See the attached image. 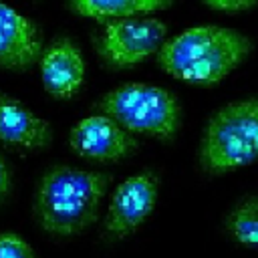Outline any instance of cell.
I'll use <instances>...</instances> for the list:
<instances>
[{
	"label": "cell",
	"instance_id": "6da1fadb",
	"mask_svg": "<svg viewBox=\"0 0 258 258\" xmlns=\"http://www.w3.org/2000/svg\"><path fill=\"white\" fill-rule=\"evenodd\" d=\"M252 52V40L236 28L202 24L185 28L157 50V64L189 85L214 87Z\"/></svg>",
	"mask_w": 258,
	"mask_h": 258
},
{
	"label": "cell",
	"instance_id": "7a4b0ae2",
	"mask_svg": "<svg viewBox=\"0 0 258 258\" xmlns=\"http://www.w3.org/2000/svg\"><path fill=\"white\" fill-rule=\"evenodd\" d=\"M109 181L107 173L64 165L46 171L34 198L40 228L56 236H71L89 228L99 216Z\"/></svg>",
	"mask_w": 258,
	"mask_h": 258
},
{
	"label": "cell",
	"instance_id": "3957f363",
	"mask_svg": "<svg viewBox=\"0 0 258 258\" xmlns=\"http://www.w3.org/2000/svg\"><path fill=\"white\" fill-rule=\"evenodd\" d=\"M258 159V99L232 101L218 109L202 137L200 161L208 173H226Z\"/></svg>",
	"mask_w": 258,
	"mask_h": 258
},
{
	"label": "cell",
	"instance_id": "277c9868",
	"mask_svg": "<svg viewBox=\"0 0 258 258\" xmlns=\"http://www.w3.org/2000/svg\"><path fill=\"white\" fill-rule=\"evenodd\" d=\"M97 107L131 133L171 139L179 129V103L173 93L157 85H121L103 95Z\"/></svg>",
	"mask_w": 258,
	"mask_h": 258
},
{
	"label": "cell",
	"instance_id": "5b68a950",
	"mask_svg": "<svg viewBox=\"0 0 258 258\" xmlns=\"http://www.w3.org/2000/svg\"><path fill=\"white\" fill-rule=\"evenodd\" d=\"M167 36V24L155 16H125L103 22L99 54L115 69H131L157 54Z\"/></svg>",
	"mask_w": 258,
	"mask_h": 258
},
{
	"label": "cell",
	"instance_id": "8992f818",
	"mask_svg": "<svg viewBox=\"0 0 258 258\" xmlns=\"http://www.w3.org/2000/svg\"><path fill=\"white\" fill-rule=\"evenodd\" d=\"M157 202V177L151 171H143L127 177L113 194L107 216L105 232L113 238H125L133 234L153 212Z\"/></svg>",
	"mask_w": 258,
	"mask_h": 258
},
{
	"label": "cell",
	"instance_id": "52a82bcc",
	"mask_svg": "<svg viewBox=\"0 0 258 258\" xmlns=\"http://www.w3.org/2000/svg\"><path fill=\"white\" fill-rule=\"evenodd\" d=\"M73 151L93 161H117L137 149V139L105 113L81 119L69 135Z\"/></svg>",
	"mask_w": 258,
	"mask_h": 258
},
{
	"label": "cell",
	"instance_id": "ba28073f",
	"mask_svg": "<svg viewBox=\"0 0 258 258\" xmlns=\"http://www.w3.org/2000/svg\"><path fill=\"white\" fill-rule=\"evenodd\" d=\"M42 48V28L0 2V69L26 71L38 62Z\"/></svg>",
	"mask_w": 258,
	"mask_h": 258
},
{
	"label": "cell",
	"instance_id": "9c48e42d",
	"mask_svg": "<svg viewBox=\"0 0 258 258\" xmlns=\"http://www.w3.org/2000/svg\"><path fill=\"white\" fill-rule=\"evenodd\" d=\"M42 87L54 99H71L85 81V58L81 48L67 36L54 38L38 58Z\"/></svg>",
	"mask_w": 258,
	"mask_h": 258
},
{
	"label": "cell",
	"instance_id": "30bf717a",
	"mask_svg": "<svg viewBox=\"0 0 258 258\" xmlns=\"http://www.w3.org/2000/svg\"><path fill=\"white\" fill-rule=\"evenodd\" d=\"M52 139L50 123L18 99L0 93V141L20 149H44Z\"/></svg>",
	"mask_w": 258,
	"mask_h": 258
},
{
	"label": "cell",
	"instance_id": "8fae6325",
	"mask_svg": "<svg viewBox=\"0 0 258 258\" xmlns=\"http://www.w3.org/2000/svg\"><path fill=\"white\" fill-rule=\"evenodd\" d=\"M171 4L173 0H69L73 12L99 22L137 14H153L167 10Z\"/></svg>",
	"mask_w": 258,
	"mask_h": 258
},
{
	"label": "cell",
	"instance_id": "7c38bea8",
	"mask_svg": "<svg viewBox=\"0 0 258 258\" xmlns=\"http://www.w3.org/2000/svg\"><path fill=\"white\" fill-rule=\"evenodd\" d=\"M228 232L238 244L258 248V196L246 198L232 210L228 218Z\"/></svg>",
	"mask_w": 258,
	"mask_h": 258
},
{
	"label": "cell",
	"instance_id": "4fadbf2b",
	"mask_svg": "<svg viewBox=\"0 0 258 258\" xmlns=\"http://www.w3.org/2000/svg\"><path fill=\"white\" fill-rule=\"evenodd\" d=\"M0 258H36V254L20 236L0 234Z\"/></svg>",
	"mask_w": 258,
	"mask_h": 258
},
{
	"label": "cell",
	"instance_id": "5bb4252c",
	"mask_svg": "<svg viewBox=\"0 0 258 258\" xmlns=\"http://www.w3.org/2000/svg\"><path fill=\"white\" fill-rule=\"evenodd\" d=\"M208 8L220 12H246L258 4V0H202Z\"/></svg>",
	"mask_w": 258,
	"mask_h": 258
},
{
	"label": "cell",
	"instance_id": "9a60e30c",
	"mask_svg": "<svg viewBox=\"0 0 258 258\" xmlns=\"http://www.w3.org/2000/svg\"><path fill=\"white\" fill-rule=\"evenodd\" d=\"M8 191H10V167L6 159L0 155V200H4Z\"/></svg>",
	"mask_w": 258,
	"mask_h": 258
}]
</instances>
